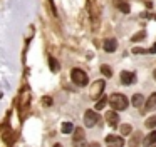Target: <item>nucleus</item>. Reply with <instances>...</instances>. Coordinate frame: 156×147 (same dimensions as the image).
Wrapping results in <instances>:
<instances>
[{"instance_id": "1", "label": "nucleus", "mask_w": 156, "mask_h": 147, "mask_svg": "<svg viewBox=\"0 0 156 147\" xmlns=\"http://www.w3.org/2000/svg\"><path fill=\"white\" fill-rule=\"evenodd\" d=\"M109 104H111V107L114 110H124L128 107V99L122 94H112L109 97Z\"/></svg>"}, {"instance_id": "2", "label": "nucleus", "mask_w": 156, "mask_h": 147, "mask_svg": "<svg viewBox=\"0 0 156 147\" xmlns=\"http://www.w3.org/2000/svg\"><path fill=\"white\" fill-rule=\"evenodd\" d=\"M71 79H72V82L76 84V85H81V87H84V85H87V74L84 72V70H81V69H72L71 70Z\"/></svg>"}, {"instance_id": "3", "label": "nucleus", "mask_w": 156, "mask_h": 147, "mask_svg": "<svg viewBox=\"0 0 156 147\" xmlns=\"http://www.w3.org/2000/svg\"><path fill=\"white\" fill-rule=\"evenodd\" d=\"M29 104H30V92H29V90H24L17 99V105H19V110H20L22 117H24V110L29 107Z\"/></svg>"}, {"instance_id": "4", "label": "nucleus", "mask_w": 156, "mask_h": 147, "mask_svg": "<svg viewBox=\"0 0 156 147\" xmlns=\"http://www.w3.org/2000/svg\"><path fill=\"white\" fill-rule=\"evenodd\" d=\"M98 120H99V117H98V114L94 112V110H86V114H84V124L87 127H94L96 124H98Z\"/></svg>"}, {"instance_id": "5", "label": "nucleus", "mask_w": 156, "mask_h": 147, "mask_svg": "<svg viewBox=\"0 0 156 147\" xmlns=\"http://www.w3.org/2000/svg\"><path fill=\"white\" fill-rule=\"evenodd\" d=\"M104 87H106V82H104V80H98V82H96L94 85L91 87V97H92V99H98V97H101Z\"/></svg>"}, {"instance_id": "6", "label": "nucleus", "mask_w": 156, "mask_h": 147, "mask_svg": "<svg viewBox=\"0 0 156 147\" xmlns=\"http://www.w3.org/2000/svg\"><path fill=\"white\" fill-rule=\"evenodd\" d=\"M119 77H121V82L124 84V85H131V84H134V82H136V75H134V72H128V70H122Z\"/></svg>"}, {"instance_id": "7", "label": "nucleus", "mask_w": 156, "mask_h": 147, "mask_svg": "<svg viewBox=\"0 0 156 147\" xmlns=\"http://www.w3.org/2000/svg\"><path fill=\"white\" fill-rule=\"evenodd\" d=\"M106 120H108L109 125H118V120H119V115L116 114V110H109V112H106Z\"/></svg>"}, {"instance_id": "8", "label": "nucleus", "mask_w": 156, "mask_h": 147, "mask_svg": "<svg viewBox=\"0 0 156 147\" xmlns=\"http://www.w3.org/2000/svg\"><path fill=\"white\" fill-rule=\"evenodd\" d=\"M154 107H156V94H151L144 104V112H151Z\"/></svg>"}, {"instance_id": "9", "label": "nucleus", "mask_w": 156, "mask_h": 147, "mask_svg": "<svg viewBox=\"0 0 156 147\" xmlns=\"http://www.w3.org/2000/svg\"><path fill=\"white\" fill-rule=\"evenodd\" d=\"M116 49H118V42H116L114 39H108L104 42V50L106 52H114Z\"/></svg>"}, {"instance_id": "10", "label": "nucleus", "mask_w": 156, "mask_h": 147, "mask_svg": "<svg viewBox=\"0 0 156 147\" xmlns=\"http://www.w3.org/2000/svg\"><path fill=\"white\" fill-rule=\"evenodd\" d=\"M106 144H118V145H124V140L121 137H116V135H108L106 137Z\"/></svg>"}, {"instance_id": "11", "label": "nucleus", "mask_w": 156, "mask_h": 147, "mask_svg": "<svg viewBox=\"0 0 156 147\" xmlns=\"http://www.w3.org/2000/svg\"><path fill=\"white\" fill-rule=\"evenodd\" d=\"M114 3H116V7H118L122 13H129V5L126 2H122V0H116Z\"/></svg>"}, {"instance_id": "12", "label": "nucleus", "mask_w": 156, "mask_h": 147, "mask_svg": "<svg viewBox=\"0 0 156 147\" xmlns=\"http://www.w3.org/2000/svg\"><path fill=\"white\" fill-rule=\"evenodd\" d=\"M131 102H133V105H134V107H143V95H141V94H134L133 99H131Z\"/></svg>"}, {"instance_id": "13", "label": "nucleus", "mask_w": 156, "mask_h": 147, "mask_svg": "<svg viewBox=\"0 0 156 147\" xmlns=\"http://www.w3.org/2000/svg\"><path fill=\"white\" fill-rule=\"evenodd\" d=\"M154 142H156V130H151V132L148 134V137L144 139V144L149 145V144H154Z\"/></svg>"}, {"instance_id": "14", "label": "nucleus", "mask_w": 156, "mask_h": 147, "mask_svg": "<svg viewBox=\"0 0 156 147\" xmlns=\"http://www.w3.org/2000/svg\"><path fill=\"white\" fill-rule=\"evenodd\" d=\"M61 130H62V134H71L72 130H74V125H72L71 122H64L61 127Z\"/></svg>"}, {"instance_id": "15", "label": "nucleus", "mask_w": 156, "mask_h": 147, "mask_svg": "<svg viewBox=\"0 0 156 147\" xmlns=\"http://www.w3.org/2000/svg\"><path fill=\"white\" fill-rule=\"evenodd\" d=\"M81 139H84V132H82V129H76V134H74V142H79Z\"/></svg>"}, {"instance_id": "16", "label": "nucleus", "mask_w": 156, "mask_h": 147, "mask_svg": "<svg viewBox=\"0 0 156 147\" xmlns=\"http://www.w3.org/2000/svg\"><path fill=\"white\" fill-rule=\"evenodd\" d=\"M49 63H51V70H52V72H57V70H59V62H57V60H54L51 57V59H49Z\"/></svg>"}, {"instance_id": "17", "label": "nucleus", "mask_w": 156, "mask_h": 147, "mask_svg": "<svg viewBox=\"0 0 156 147\" xmlns=\"http://www.w3.org/2000/svg\"><path fill=\"white\" fill-rule=\"evenodd\" d=\"M146 127H149V129H153V127H156V115L149 117V119L146 120Z\"/></svg>"}, {"instance_id": "18", "label": "nucleus", "mask_w": 156, "mask_h": 147, "mask_svg": "<svg viewBox=\"0 0 156 147\" xmlns=\"http://www.w3.org/2000/svg\"><path fill=\"white\" fill-rule=\"evenodd\" d=\"M101 72L104 74L106 77H111L112 75V70L109 69V65H101Z\"/></svg>"}, {"instance_id": "19", "label": "nucleus", "mask_w": 156, "mask_h": 147, "mask_svg": "<svg viewBox=\"0 0 156 147\" xmlns=\"http://www.w3.org/2000/svg\"><path fill=\"white\" fill-rule=\"evenodd\" d=\"M144 37H146V32H143V30H141V32H138L134 37H133V42H139V40L144 39Z\"/></svg>"}, {"instance_id": "20", "label": "nucleus", "mask_w": 156, "mask_h": 147, "mask_svg": "<svg viewBox=\"0 0 156 147\" xmlns=\"http://www.w3.org/2000/svg\"><path fill=\"white\" fill-rule=\"evenodd\" d=\"M106 102H108V99H106V97H102V99L96 104V110H102V107L106 105Z\"/></svg>"}, {"instance_id": "21", "label": "nucleus", "mask_w": 156, "mask_h": 147, "mask_svg": "<svg viewBox=\"0 0 156 147\" xmlns=\"http://www.w3.org/2000/svg\"><path fill=\"white\" fill-rule=\"evenodd\" d=\"M131 130H133V129H131V125H128V124H124V125L121 127V134H124V135H128V134L131 132Z\"/></svg>"}, {"instance_id": "22", "label": "nucleus", "mask_w": 156, "mask_h": 147, "mask_svg": "<svg viewBox=\"0 0 156 147\" xmlns=\"http://www.w3.org/2000/svg\"><path fill=\"white\" fill-rule=\"evenodd\" d=\"M44 104H45V105H51V104H52L51 97H44Z\"/></svg>"}, {"instance_id": "23", "label": "nucleus", "mask_w": 156, "mask_h": 147, "mask_svg": "<svg viewBox=\"0 0 156 147\" xmlns=\"http://www.w3.org/2000/svg\"><path fill=\"white\" fill-rule=\"evenodd\" d=\"M151 53H156V43L153 45V49H151Z\"/></svg>"}, {"instance_id": "24", "label": "nucleus", "mask_w": 156, "mask_h": 147, "mask_svg": "<svg viewBox=\"0 0 156 147\" xmlns=\"http://www.w3.org/2000/svg\"><path fill=\"white\" fill-rule=\"evenodd\" d=\"M154 80H156V70H154Z\"/></svg>"}]
</instances>
